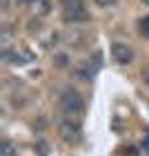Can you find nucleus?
Instances as JSON below:
<instances>
[{"label": "nucleus", "instance_id": "9", "mask_svg": "<svg viewBox=\"0 0 149 156\" xmlns=\"http://www.w3.org/2000/svg\"><path fill=\"white\" fill-rule=\"evenodd\" d=\"M138 31H140V36H145V38H149V18H145V20H140V27H138Z\"/></svg>", "mask_w": 149, "mask_h": 156}, {"label": "nucleus", "instance_id": "16", "mask_svg": "<svg viewBox=\"0 0 149 156\" xmlns=\"http://www.w3.org/2000/svg\"><path fill=\"white\" fill-rule=\"evenodd\" d=\"M145 2H147V5H149V0H145Z\"/></svg>", "mask_w": 149, "mask_h": 156}, {"label": "nucleus", "instance_id": "6", "mask_svg": "<svg viewBox=\"0 0 149 156\" xmlns=\"http://www.w3.org/2000/svg\"><path fill=\"white\" fill-rule=\"evenodd\" d=\"M69 65H71V60H69V54H65V51L54 54V67H58V69H67Z\"/></svg>", "mask_w": 149, "mask_h": 156}, {"label": "nucleus", "instance_id": "4", "mask_svg": "<svg viewBox=\"0 0 149 156\" xmlns=\"http://www.w3.org/2000/svg\"><path fill=\"white\" fill-rule=\"evenodd\" d=\"M62 18L69 25H78V23H87L89 20V11L80 7V9H62Z\"/></svg>", "mask_w": 149, "mask_h": 156}, {"label": "nucleus", "instance_id": "11", "mask_svg": "<svg viewBox=\"0 0 149 156\" xmlns=\"http://www.w3.org/2000/svg\"><path fill=\"white\" fill-rule=\"evenodd\" d=\"M140 150H145L147 154H149V132L143 136V143H140Z\"/></svg>", "mask_w": 149, "mask_h": 156}, {"label": "nucleus", "instance_id": "8", "mask_svg": "<svg viewBox=\"0 0 149 156\" xmlns=\"http://www.w3.org/2000/svg\"><path fill=\"white\" fill-rule=\"evenodd\" d=\"M16 152H13V145L9 143V140H2V150H0V156H13Z\"/></svg>", "mask_w": 149, "mask_h": 156}, {"label": "nucleus", "instance_id": "14", "mask_svg": "<svg viewBox=\"0 0 149 156\" xmlns=\"http://www.w3.org/2000/svg\"><path fill=\"white\" fill-rule=\"evenodd\" d=\"M36 2H40V0H18V5H23V7H33Z\"/></svg>", "mask_w": 149, "mask_h": 156}, {"label": "nucleus", "instance_id": "7", "mask_svg": "<svg viewBox=\"0 0 149 156\" xmlns=\"http://www.w3.org/2000/svg\"><path fill=\"white\" fill-rule=\"evenodd\" d=\"M85 7L82 0H62V9H80Z\"/></svg>", "mask_w": 149, "mask_h": 156}, {"label": "nucleus", "instance_id": "5", "mask_svg": "<svg viewBox=\"0 0 149 156\" xmlns=\"http://www.w3.org/2000/svg\"><path fill=\"white\" fill-rule=\"evenodd\" d=\"M2 60L9 62V65H23V62H27L18 51H11V49H2Z\"/></svg>", "mask_w": 149, "mask_h": 156}, {"label": "nucleus", "instance_id": "12", "mask_svg": "<svg viewBox=\"0 0 149 156\" xmlns=\"http://www.w3.org/2000/svg\"><path fill=\"white\" fill-rule=\"evenodd\" d=\"M96 5L98 7H113V5H116V0H96Z\"/></svg>", "mask_w": 149, "mask_h": 156}, {"label": "nucleus", "instance_id": "2", "mask_svg": "<svg viewBox=\"0 0 149 156\" xmlns=\"http://www.w3.org/2000/svg\"><path fill=\"white\" fill-rule=\"evenodd\" d=\"M111 58L118 62V65H129L136 58V51L127 45V42H113L111 45Z\"/></svg>", "mask_w": 149, "mask_h": 156}, {"label": "nucleus", "instance_id": "13", "mask_svg": "<svg viewBox=\"0 0 149 156\" xmlns=\"http://www.w3.org/2000/svg\"><path fill=\"white\" fill-rule=\"evenodd\" d=\"M140 78H143V83H147V85H149V65H147V67H143V72H140Z\"/></svg>", "mask_w": 149, "mask_h": 156}, {"label": "nucleus", "instance_id": "10", "mask_svg": "<svg viewBox=\"0 0 149 156\" xmlns=\"http://www.w3.org/2000/svg\"><path fill=\"white\" fill-rule=\"evenodd\" d=\"M120 154H123V156H138V150H136V147H123Z\"/></svg>", "mask_w": 149, "mask_h": 156}, {"label": "nucleus", "instance_id": "3", "mask_svg": "<svg viewBox=\"0 0 149 156\" xmlns=\"http://www.w3.org/2000/svg\"><path fill=\"white\" fill-rule=\"evenodd\" d=\"M60 136L67 140V143H76L78 138H80V125L76 123V120H71V118H65L60 123Z\"/></svg>", "mask_w": 149, "mask_h": 156}, {"label": "nucleus", "instance_id": "1", "mask_svg": "<svg viewBox=\"0 0 149 156\" xmlns=\"http://www.w3.org/2000/svg\"><path fill=\"white\" fill-rule=\"evenodd\" d=\"M60 107L62 112L69 116V118H78V116H82V112H85V103H82V98L80 94H78L76 89H65L62 91V96H60Z\"/></svg>", "mask_w": 149, "mask_h": 156}, {"label": "nucleus", "instance_id": "15", "mask_svg": "<svg viewBox=\"0 0 149 156\" xmlns=\"http://www.w3.org/2000/svg\"><path fill=\"white\" fill-rule=\"evenodd\" d=\"M38 147H40V154H47V143H42V140H40Z\"/></svg>", "mask_w": 149, "mask_h": 156}]
</instances>
